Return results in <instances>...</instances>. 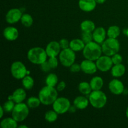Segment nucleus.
<instances>
[{"mask_svg": "<svg viewBox=\"0 0 128 128\" xmlns=\"http://www.w3.org/2000/svg\"><path fill=\"white\" fill-rule=\"evenodd\" d=\"M38 97L42 104L45 106L52 105L58 98V91L54 87L46 85L40 90Z\"/></svg>", "mask_w": 128, "mask_h": 128, "instance_id": "f257e3e1", "label": "nucleus"}, {"mask_svg": "<svg viewBox=\"0 0 128 128\" xmlns=\"http://www.w3.org/2000/svg\"><path fill=\"white\" fill-rule=\"evenodd\" d=\"M90 100L84 96H79L74 99L73 104L78 110H84L88 107Z\"/></svg>", "mask_w": 128, "mask_h": 128, "instance_id": "6ab92c4d", "label": "nucleus"}, {"mask_svg": "<svg viewBox=\"0 0 128 128\" xmlns=\"http://www.w3.org/2000/svg\"></svg>", "mask_w": 128, "mask_h": 128, "instance_id": "49530a36", "label": "nucleus"}, {"mask_svg": "<svg viewBox=\"0 0 128 128\" xmlns=\"http://www.w3.org/2000/svg\"><path fill=\"white\" fill-rule=\"evenodd\" d=\"M71 102L68 98L64 97L58 98L52 104V108L58 114H64L70 111Z\"/></svg>", "mask_w": 128, "mask_h": 128, "instance_id": "1a4fd4ad", "label": "nucleus"}, {"mask_svg": "<svg viewBox=\"0 0 128 128\" xmlns=\"http://www.w3.org/2000/svg\"><path fill=\"white\" fill-rule=\"evenodd\" d=\"M90 85L92 91L101 90L104 86V81L100 76H94L90 81Z\"/></svg>", "mask_w": 128, "mask_h": 128, "instance_id": "5701e85b", "label": "nucleus"}, {"mask_svg": "<svg viewBox=\"0 0 128 128\" xmlns=\"http://www.w3.org/2000/svg\"><path fill=\"white\" fill-rule=\"evenodd\" d=\"M58 77L56 74L50 73L46 77L45 80V82L47 86L55 87L58 84Z\"/></svg>", "mask_w": 128, "mask_h": 128, "instance_id": "cd10ccee", "label": "nucleus"}, {"mask_svg": "<svg viewBox=\"0 0 128 128\" xmlns=\"http://www.w3.org/2000/svg\"><path fill=\"white\" fill-rule=\"evenodd\" d=\"M21 24L26 28H30L34 22L32 16L29 14H23L21 19Z\"/></svg>", "mask_w": 128, "mask_h": 128, "instance_id": "c756f323", "label": "nucleus"}, {"mask_svg": "<svg viewBox=\"0 0 128 128\" xmlns=\"http://www.w3.org/2000/svg\"><path fill=\"white\" fill-rule=\"evenodd\" d=\"M102 52L104 55L112 56L120 51V41L116 38H108L101 44Z\"/></svg>", "mask_w": 128, "mask_h": 128, "instance_id": "39448f33", "label": "nucleus"}, {"mask_svg": "<svg viewBox=\"0 0 128 128\" xmlns=\"http://www.w3.org/2000/svg\"><path fill=\"white\" fill-rule=\"evenodd\" d=\"M89 100L91 106L96 109H102L106 105L108 98L101 90L92 91L89 95Z\"/></svg>", "mask_w": 128, "mask_h": 128, "instance_id": "20e7f679", "label": "nucleus"}, {"mask_svg": "<svg viewBox=\"0 0 128 128\" xmlns=\"http://www.w3.org/2000/svg\"><path fill=\"white\" fill-rule=\"evenodd\" d=\"M76 58V56L75 52L70 48L62 50L59 55V60L61 64L63 66L67 68H70L74 63Z\"/></svg>", "mask_w": 128, "mask_h": 128, "instance_id": "0eeeda50", "label": "nucleus"}, {"mask_svg": "<svg viewBox=\"0 0 128 128\" xmlns=\"http://www.w3.org/2000/svg\"><path fill=\"white\" fill-rule=\"evenodd\" d=\"M2 34L6 40L9 41H14L18 38L20 33L16 28L8 26L4 30Z\"/></svg>", "mask_w": 128, "mask_h": 128, "instance_id": "dca6fc26", "label": "nucleus"}, {"mask_svg": "<svg viewBox=\"0 0 128 128\" xmlns=\"http://www.w3.org/2000/svg\"><path fill=\"white\" fill-rule=\"evenodd\" d=\"M81 40L84 41L85 44L90 43L91 41H93V36L92 32H82L81 34Z\"/></svg>", "mask_w": 128, "mask_h": 128, "instance_id": "473e14b6", "label": "nucleus"}, {"mask_svg": "<svg viewBox=\"0 0 128 128\" xmlns=\"http://www.w3.org/2000/svg\"><path fill=\"white\" fill-rule=\"evenodd\" d=\"M22 84L25 90H31L34 86V80L31 76L27 75L22 80Z\"/></svg>", "mask_w": 128, "mask_h": 128, "instance_id": "bb28decb", "label": "nucleus"}, {"mask_svg": "<svg viewBox=\"0 0 128 128\" xmlns=\"http://www.w3.org/2000/svg\"><path fill=\"white\" fill-rule=\"evenodd\" d=\"M106 36L107 31L103 27L96 28L92 32L93 41L101 45L106 40Z\"/></svg>", "mask_w": 128, "mask_h": 128, "instance_id": "f3484780", "label": "nucleus"}, {"mask_svg": "<svg viewBox=\"0 0 128 128\" xmlns=\"http://www.w3.org/2000/svg\"><path fill=\"white\" fill-rule=\"evenodd\" d=\"M96 64L98 70L104 72L110 71L114 65L111 56L107 55L101 56L98 60H96Z\"/></svg>", "mask_w": 128, "mask_h": 128, "instance_id": "9d476101", "label": "nucleus"}, {"mask_svg": "<svg viewBox=\"0 0 128 128\" xmlns=\"http://www.w3.org/2000/svg\"><path fill=\"white\" fill-rule=\"evenodd\" d=\"M66 84L64 81H60V82H58V84H57V90L58 91H62L66 89Z\"/></svg>", "mask_w": 128, "mask_h": 128, "instance_id": "58836bf2", "label": "nucleus"}, {"mask_svg": "<svg viewBox=\"0 0 128 128\" xmlns=\"http://www.w3.org/2000/svg\"><path fill=\"white\" fill-rule=\"evenodd\" d=\"M44 118L47 122L52 123L57 121L58 118V114L54 110H50L46 112L44 115Z\"/></svg>", "mask_w": 128, "mask_h": 128, "instance_id": "7c9ffc66", "label": "nucleus"}, {"mask_svg": "<svg viewBox=\"0 0 128 128\" xmlns=\"http://www.w3.org/2000/svg\"><path fill=\"white\" fill-rule=\"evenodd\" d=\"M126 117H127V118L128 120V106L127 109H126Z\"/></svg>", "mask_w": 128, "mask_h": 128, "instance_id": "c03bdc74", "label": "nucleus"}, {"mask_svg": "<svg viewBox=\"0 0 128 128\" xmlns=\"http://www.w3.org/2000/svg\"><path fill=\"white\" fill-rule=\"evenodd\" d=\"M96 2H97V4H104L106 1V0H95Z\"/></svg>", "mask_w": 128, "mask_h": 128, "instance_id": "79ce46f5", "label": "nucleus"}, {"mask_svg": "<svg viewBox=\"0 0 128 128\" xmlns=\"http://www.w3.org/2000/svg\"><path fill=\"white\" fill-rule=\"evenodd\" d=\"M60 46L61 48V50H65V49H68L70 48V42L66 39L63 38L61 39L60 41Z\"/></svg>", "mask_w": 128, "mask_h": 128, "instance_id": "c9c22d12", "label": "nucleus"}, {"mask_svg": "<svg viewBox=\"0 0 128 128\" xmlns=\"http://www.w3.org/2000/svg\"><path fill=\"white\" fill-rule=\"evenodd\" d=\"M78 90L84 96L90 95L91 94V92L92 91L90 83L86 82V81L80 82L78 86Z\"/></svg>", "mask_w": 128, "mask_h": 128, "instance_id": "393cba45", "label": "nucleus"}, {"mask_svg": "<svg viewBox=\"0 0 128 128\" xmlns=\"http://www.w3.org/2000/svg\"><path fill=\"white\" fill-rule=\"evenodd\" d=\"M126 67L122 63L114 64L111 70V75L114 78H121L126 73Z\"/></svg>", "mask_w": 128, "mask_h": 128, "instance_id": "aec40b11", "label": "nucleus"}, {"mask_svg": "<svg viewBox=\"0 0 128 128\" xmlns=\"http://www.w3.org/2000/svg\"><path fill=\"white\" fill-rule=\"evenodd\" d=\"M80 28L82 32H92L96 28L95 23L92 21L84 20L80 24Z\"/></svg>", "mask_w": 128, "mask_h": 128, "instance_id": "4be33fe9", "label": "nucleus"}, {"mask_svg": "<svg viewBox=\"0 0 128 128\" xmlns=\"http://www.w3.org/2000/svg\"><path fill=\"white\" fill-rule=\"evenodd\" d=\"M48 54L46 50L41 47H34L30 49L27 54L29 61L34 64L41 65L47 61Z\"/></svg>", "mask_w": 128, "mask_h": 128, "instance_id": "7ed1b4c3", "label": "nucleus"}, {"mask_svg": "<svg viewBox=\"0 0 128 128\" xmlns=\"http://www.w3.org/2000/svg\"><path fill=\"white\" fill-rule=\"evenodd\" d=\"M102 53L103 52L101 44L94 41L86 44L82 50V54L84 58L93 61L98 60L102 56Z\"/></svg>", "mask_w": 128, "mask_h": 128, "instance_id": "f03ea898", "label": "nucleus"}, {"mask_svg": "<svg viewBox=\"0 0 128 128\" xmlns=\"http://www.w3.org/2000/svg\"><path fill=\"white\" fill-rule=\"evenodd\" d=\"M76 110H78V109L76 108V106L74 105L73 106H71V108H70V111H69L71 112H72V113H73V112H74L75 111H76Z\"/></svg>", "mask_w": 128, "mask_h": 128, "instance_id": "a19ab883", "label": "nucleus"}, {"mask_svg": "<svg viewBox=\"0 0 128 128\" xmlns=\"http://www.w3.org/2000/svg\"><path fill=\"white\" fill-rule=\"evenodd\" d=\"M121 31L120 28L116 25H114V26H110L108 29L107 36L108 38L117 39L121 34Z\"/></svg>", "mask_w": 128, "mask_h": 128, "instance_id": "a878e982", "label": "nucleus"}, {"mask_svg": "<svg viewBox=\"0 0 128 128\" xmlns=\"http://www.w3.org/2000/svg\"><path fill=\"white\" fill-rule=\"evenodd\" d=\"M18 122L13 118H6L1 121V127L2 128H17Z\"/></svg>", "mask_w": 128, "mask_h": 128, "instance_id": "b1692460", "label": "nucleus"}, {"mask_svg": "<svg viewBox=\"0 0 128 128\" xmlns=\"http://www.w3.org/2000/svg\"><path fill=\"white\" fill-rule=\"evenodd\" d=\"M22 12L20 9L12 8L8 11L6 14V22L10 24L17 23L20 21L22 16Z\"/></svg>", "mask_w": 128, "mask_h": 128, "instance_id": "9b49d317", "label": "nucleus"}, {"mask_svg": "<svg viewBox=\"0 0 128 128\" xmlns=\"http://www.w3.org/2000/svg\"><path fill=\"white\" fill-rule=\"evenodd\" d=\"M45 50L49 58L57 57L61 52V48L60 42L56 41H52L48 44Z\"/></svg>", "mask_w": 128, "mask_h": 128, "instance_id": "4468645a", "label": "nucleus"}, {"mask_svg": "<svg viewBox=\"0 0 128 128\" xmlns=\"http://www.w3.org/2000/svg\"><path fill=\"white\" fill-rule=\"evenodd\" d=\"M81 71L86 74H94L98 71L96 62L91 60L85 59L81 63Z\"/></svg>", "mask_w": 128, "mask_h": 128, "instance_id": "ddd939ff", "label": "nucleus"}, {"mask_svg": "<svg viewBox=\"0 0 128 128\" xmlns=\"http://www.w3.org/2000/svg\"><path fill=\"white\" fill-rule=\"evenodd\" d=\"M30 109L27 104H25L24 102L16 104L13 111L11 112L12 117L17 122H22L29 116Z\"/></svg>", "mask_w": 128, "mask_h": 128, "instance_id": "423d86ee", "label": "nucleus"}, {"mask_svg": "<svg viewBox=\"0 0 128 128\" xmlns=\"http://www.w3.org/2000/svg\"><path fill=\"white\" fill-rule=\"evenodd\" d=\"M0 110H1V113H0V118L2 119V117H3L4 114V112H5V111H4V110L2 106H0Z\"/></svg>", "mask_w": 128, "mask_h": 128, "instance_id": "ea45409f", "label": "nucleus"}, {"mask_svg": "<svg viewBox=\"0 0 128 128\" xmlns=\"http://www.w3.org/2000/svg\"><path fill=\"white\" fill-rule=\"evenodd\" d=\"M111 58H112V62H113L114 64H121L122 62L123 61V58H122V56L121 54H120L119 53L113 55L112 56H111Z\"/></svg>", "mask_w": 128, "mask_h": 128, "instance_id": "f704fd0d", "label": "nucleus"}, {"mask_svg": "<svg viewBox=\"0 0 128 128\" xmlns=\"http://www.w3.org/2000/svg\"><path fill=\"white\" fill-rule=\"evenodd\" d=\"M109 90L112 94L119 96L124 93L125 87L122 81L118 79H114L109 83Z\"/></svg>", "mask_w": 128, "mask_h": 128, "instance_id": "f8f14e48", "label": "nucleus"}, {"mask_svg": "<svg viewBox=\"0 0 128 128\" xmlns=\"http://www.w3.org/2000/svg\"><path fill=\"white\" fill-rule=\"evenodd\" d=\"M26 104L30 109H36L40 106L41 102L39 97L37 98L35 96H31L28 99Z\"/></svg>", "mask_w": 128, "mask_h": 128, "instance_id": "c85d7f7f", "label": "nucleus"}, {"mask_svg": "<svg viewBox=\"0 0 128 128\" xmlns=\"http://www.w3.org/2000/svg\"><path fill=\"white\" fill-rule=\"evenodd\" d=\"M48 62L52 70H55L58 67L59 61L56 57H50L48 60Z\"/></svg>", "mask_w": 128, "mask_h": 128, "instance_id": "72a5a7b5", "label": "nucleus"}, {"mask_svg": "<svg viewBox=\"0 0 128 128\" xmlns=\"http://www.w3.org/2000/svg\"><path fill=\"white\" fill-rule=\"evenodd\" d=\"M18 128H28V127L27 126H26V125H20V126H18Z\"/></svg>", "mask_w": 128, "mask_h": 128, "instance_id": "37998d69", "label": "nucleus"}, {"mask_svg": "<svg viewBox=\"0 0 128 128\" xmlns=\"http://www.w3.org/2000/svg\"><path fill=\"white\" fill-rule=\"evenodd\" d=\"M15 105H16V103H15L14 101H12V100H8L3 104L2 107H3L5 112L10 113V112H12L15 107Z\"/></svg>", "mask_w": 128, "mask_h": 128, "instance_id": "2f4dec72", "label": "nucleus"}, {"mask_svg": "<svg viewBox=\"0 0 128 128\" xmlns=\"http://www.w3.org/2000/svg\"><path fill=\"white\" fill-rule=\"evenodd\" d=\"M40 67H41V70H42V71H43L44 72H48L51 71V70H52L51 68L50 67L48 62V60L46 61H45L44 62L41 64L40 65Z\"/></svg>", "mask_w": 128, "mask_h": 128, "instance_id": "4c0bfd02", "label": "nucleus"}, {"mask_svg": "<svg viewBox=\"0 0 128 128\" xmlns=\"http://www.w3.org/2000/svg\"><path fill=\"white\" fill-rule=\"evenodd\" d=\"M85 46H86V44L81 39H74L70 41V48L74 52L82 51Z\"/></svg>", "mask_w": 128, "mask_h": 128, "instance_id": "412c9836", "label": "nucleus"}, {"mask_svg": "<svg viewBox=\"0 0 128 128\" xmlns=\"http://www.w3.org/2000/svg\"><path fill=\"white\" fill-rule=\"evenodd\" d=\"M78 5L81 11L90 12L95 10L97 2L95 0H80Z\"/></svg>", "mask_w": 128, "mask_h": 128, "instance_id": "a211bd4d", "label": "nucleus"}, {"mask_svg": "<svg viewBox=\"0 0 128 128\" xmlns=\"http://www.w3.org/2000/svg\"><path fill=\"white\" fill-rule=\"evenodd\" d=\"M24 88H18L15 90L12 94V95L8 97V100H12L15 103H21L26 100L27 97L26 92Z\"/></svg>", "mask_w": 128, "mask_h": 128, "instance_id": "2eb2a0df", "label": "nucleus"}, {"mask_svg": "<svg viewBox=\"0 0 128 128\" xmlns=\"http://www.w3.org/2000/svg\"><path fill=\"white\" fill-rule=\"evenodd\" d=\"M126 36H127L128 38V28L126 29Z\"/></svg>", "mask_w": 128, "mask_h": 128, "instance_id": "a18cd8bd", "label": "nucleus"}, {"mask_svg": "<svg viewBox=\"0 0 128 128\" xmlns=\"http://www.w3.org/2000/svg\"><path fill=\"white\" fill-rule=\"evenodd\" d=\"M70 71L72 73H77V72H79L80 71H81V65L79 64L75 63V62L70 66Z\"/></svg>", "mask_w": 128, "mask_h": 128, "instance_id": "e433bc0d", "label": "nucleus"}, {"mask_svg": "<svg viewBox=\"0 0 128 128\" xmlns=\"http://www.w3.org/2000/svg\"><path fill=\"white\" fill-rule=\"evenodd\" d=\"M11 73L14 78L20 80L27 76L28 70L23 62L18 61L12 62L11 64Z\"/></svg>", "mask_w": 128, "mask_h": 128, "instance_id": "6e6552de", "label": "nucleus"}]
</instances>
